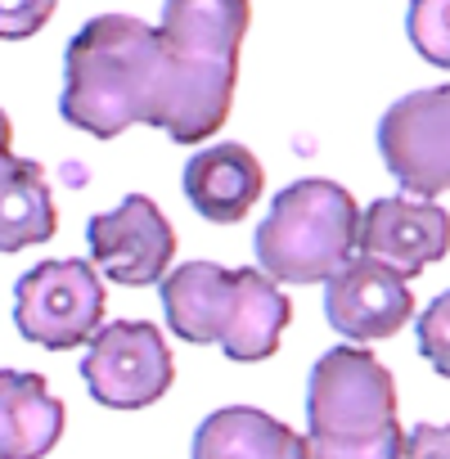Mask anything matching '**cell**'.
<instances>
[{
    "label": "cell",
    "instance_id": "1",
    "mask_svg": "<svg viewBox=\"0 0 450 459\" xmlns=\"http://www.w3.org/2000/svg\"><path fill=\"white\" fill-rule=\"evenodd\" d=\"M235 82L239 68L180 59L162 32L135 14H95L64 50L59 113L95 140L158 126L176 144H198L230 117Z\"/></svg>",
    "mask_w": 450,
    "mask_h": 459
},
{
    "label": "cell",
    "instance_id": "2",
    "mask_svg": "<svg viewBox=\"0 0 450 459\" xmlns=\"http://www.w3.org/2000/svg\"><path fill=\"white\" fill-rule=\"evenodd\" d=\"M167 329L194 347H221L239 365L271 360L293 320L289 293L257 266L225 271L216 262H185L162 275Z\"/></svg>",
    "mask_w": 450,
    "mask_h": 459
},
{
    "label": "cell",
    "instance_id": "3",
    "mask_svg": "<svg viewBox=\"0 0 450 459\" xmlns=\"http://www.w3.org/2000/svg\"><path fill=\"white\" fill-rule=\"evenodd\" d=\"M360 207L338 180H293L257 225V271L275 284H325L356 257Z\"/></svg>",
    "mask_w": 450,
    "mask_h": 459
},
{
    "label": "cell",
    "instance_id": "4",
    "mask_svg": "<svg viewBox=\"0 0 450 459\" xmlns=\"http://www.w3.org/2000/svg\"><path fill=\"white\" fill-rule=\"evenodd\" d=\"M396 428V378L365 347H329L307 378V441H369Z\"/></svg>",
    "mask_w": 450,
    "mask_h": 459
},
{
    "label": "cell",
    "instance_id": "5",
    "mask_svg": "<svg viewBox=\"0 0 450 459\" xmlns=\"http://www.w3.org/2000/svg\"><path fill=\"white\" fill-rule=\"evenodd\" d=\"M104 275L86 257L41 262L14 284V325L46 351H77L104 329Z\"/></svg>",
    "mask_w": 450,
    "mask_h": 459
},
{
    "label": "cell",
    "instance_id": "6",
    "mask_svg": "<svg viewBox=\"0 0 450 459\" xmlns=\"http://www.w3.org/2000/svg\"><path fill=\"white\" fill-rule=\"evenodd\" d=\"M82 378L91 396L108 410H144L162 401L176 383L171 347L149 320H108L82 356Z\"/></svg>",
    "mask_w": 450,
    "mask_h": 459
},
{
    "label": "cell",
    "instance_id": "7",
    "mask_svg": "<svg viewBox=\"0 0 450 459\" xmlns=\"http://www.w3.org/2000/svg\"><path fill=\"white\" fill-rule=\"evenodd\" d=\"M378 158L410 198L450 189V86L401 95L378 117Z\"/></svg>",
    "mask_w": 450,
    "mask_h": 459
},
{
    "label": "cell",
    "instance_id": "8",
    "mask_svg": "<svg viewBox=\"0 0 450 459\" xmlns=\"http://www.w3.org/2000/svg\"><path fill=\"white\" fill-rule=\"evenodd\" d=\"M86 244H91V266L104 280L122 289H144L162 284L176 257V225L162 216V207L149 194H126L113 212L91 216Z\"/></svg>",
    "mask_w": 450,
    "mask_h": 459
},
{
    "label": "cell",
    "instance_id": "9",
    "mask_svg": "<svg viewBox=\"0 0 450 459\" xmlns=\"http://www.w3.org/2000/svg\"><path fill=\"white\" fill-rule=\"evenodd\" d=\"M356 253L392 266L401 280H414L450 253V212L437 207L432 198H410V194L374 198L360 212Z\"/></svg>",
    "mask_w": 450,
    "mask_h": 459
},
{
    "label": "cell",
    "instance_id": "10",
    "mask_svg": "<svg viewBox=\"0 0 450 459\" xmlns=\"http://www.w3.org/2000/svg\"><path fill=\"white\" fill-rule=\"evenodd\" d=\"M325 316L351 342H378L414 320L410 280L374 257H351L333 280H325Z\"/></svg>",
    "mask_w": 450,
    "mask_h": 459
},
{
    "label": "cell",
    "instance_id": "11",
    "mask_svg": "<svg viewBox=\"0 0 450 459\" xmlns=\"http://www.w3.org/2000/svg\"><path fill=\"white\" fill-rule=\"evenodd\" d=\"M180 180H185L189 207L212 225H239L266 189V171H262L257 153L248 144H235V140L198 149L185 162Z\"/></svg>",
    "mask_w": 450,
    "mask_h": 459
},
{
    "label": "cell",
    "instance_id": "12",
    "mask_svg": "<svg viewBox=\"0 0 450 459\" xmlns=\"http://www.w3.org/2000/svg\"><path fill=\"white\" fill-rule=\"evenodd\" d=\"M248 0H162V41L194 64L239 68V46L248 37Z\"/></svg>",
    "mask_w": 450,
    "mask_h": 459
},
{
    "label": "cell",
    "instance_id": "13",
    "mask_svg": "<svg viewBox=\"0 0 450 459\" xmlns=\"http://www.w3.org/2000/svg\"><path fill=\"white\" fill-rule=\"evenodd\" d=\"M64 423L68 410L41 374L0 369V459H46Z\"/></svg>",
    "mask_w": 450,
    "mask_h": 459
},
{
    "label": "cell",
    "instance_id": "14",
    "mask_svg": "<svg viewBox=\"0 0 450 459\" xmlns=\"http://www.w3.org/2000/svg\"><path fill=\"white\" fill-rule=\"evenodd\" d=\"M194 459H307V437L257 405L212 410L194 428Z\"/></svg>",
    "mask_w": 450,
    "mask_h": 459
},
{
    "label": "cell",
    "instance_id": "15",
    "mask_svg": "<svg viewBox=\"0 0 450 459\" xmlns=\"http://www.w3.org/2000/svg\"><path fill=\"white\" fill-rule=\"evenodd\" d=\"M55 230H59V212L41 162L0 153V253L50 244Z\"/></svg>",
    "mask_w": 450,
    "mask_h": 459
},
{
    "label": "cell",
    "instance_id": "16",
    "mask_svg": "<svg viewBox=\"0 0 450 459\" xmlns=\"http://www.w3.org/2000/svg\"><path fill=\"white\" fill-rule=\"evenodd\" d=\"M405 32H410V46L432 68L450 73V0H410Z\"/></svg>",
    "mask_w": 450,
    "mask_h": 459
},
{
    "label": "cell",
    "instance_id": "17",
    "mask_svg": "<svg viewBox=\"0 0 450 459\" xmlns=\"http://www.w3.org/2000/svg\"><path fill=\"white\" fill-rule=\"evenodd\" d=\"M414 333H419V356L441 378H450V289L428 302V311L414 320Z\"/></svg>",
    "mask_w": 450,
    "mask_h": 459
},
{
    "label": "cell",
    "instance_id": "18",
    "mask_svg": "<svg viewBox=\"0 0 450 459\" xmlns=\"http://www.w3.org/2000/svg\"><path fill=\"white\" fill-rule=\"evenodd\" d=\"M401 446H405V428H387L383 437H369V441H347V446H333V441H307V459H401Z\"/></svg>",
    "mask_w": 450,
    "mask_h": 459
},
{
    "label": "cell",
    "instance_id": "19",
    "mask_svg": "<svg viewBox=\"0 0 450 459\" xmlns=\"http://www.w3.org/2000/svg\"><path fill=\"white\" fill-rule=\"evenodd\" d=\"M59 10V0H0V41L37 37Z\"/></svg>",
    "mask_w": 450,
    "mask_h": 459
},
{
    "label": "cell",
    "instance_id": "20",
    "mask_svg": "<svg viewBox=\"0 0 450 459\" xmlns=\"http://www.w3.org/2000/svg\"><path fill=\"white\" fill-rule=\"evenodd\" d=\"M401 459H450V423H414L405 432Z\"/></svg>",
    "mask_w": 450,
    "mask_h": 459
},
{
    "label": "cell",
    "instance_id": "21",
    "mask_svg": "<svg viewBox=\"0 0 450 459\" xmlns=\"http://www.w3.org/2000/svg\"><path fill=\"white\" fill-rule=\"evenodd\" d=\"M10 140H14V122H10V113L0 108V153H14L10 149Z\"/></svg>",
    "mask_w": 450,
    "mask_h": 459
}]
</instances>
